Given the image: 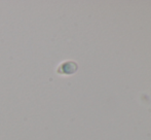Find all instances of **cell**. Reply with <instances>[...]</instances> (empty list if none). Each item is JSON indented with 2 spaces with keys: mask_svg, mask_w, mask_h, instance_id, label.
Masks as SVG:
<instances>
[{
  "mask_svg": "<svg viewBox=\"0 0 151 140\" xmlns=\"http://www.w3.org/2000/svg\"><path fill=\"white\" fill-rule=\"evenodd\" d=\"M78 66L75 62L73 61H67V62H64L59 66L58 68V73L60 74H65V75H70V74H73L77 71Z\"/></svg>",
  "mask_w": 151,
  "mask_h": 140,
  "instance_id": "cell-1",
  "label": "cell"
}]
</instances>
